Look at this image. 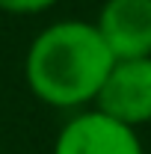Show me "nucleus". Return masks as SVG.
<instances>
[{
	"label": "nucleus",
	"mask_w": 151,
	"mask_h": 154,
	"mask_svg": "<svg viewBox=\"0 0 151 154\" xmlns=\"http://www.w3.org/2000/svg\"><path fill=\"white\" fill-rule=\"evenodd\" d=\"M54 154H145L136 128L116 122L101 110L77 113L62 125Z\"/></svg>",
	"instance_id": "3"
},
{
	"label": "nucleus",
	"mask_w": 151,
	"mask_h": 154,
	"mask_svg": "<svg viewBox=\"0 0 151 154\" xmlns=\"http://www.w3.org/2000/svg\"><path fill=\"white\" fill-rule=\"evenodd\" d=\"M57 0H0V9L3 12H12V15H36L51 9Z\"/></svg>",
	"instance_id": "5"
},
{
	"label": "nucleus",
	"mask_w": 151,
	"mask_h": 154,
	"mask_svg": "<svg viewBox=\"0 0 151 154\" xmlns=\"http://www.w3.org/2000/svg\"><path fill=\"white\" fill-rule=\"evenodd\" d=\"M95 104V110L128 128L151 122V57L113 62Z\"/></svg>",
	"instance_id": "2"
},
{
	"label": "nucleus",
	"mask_w": 151,
	"mask_h": 154,
	"mask_svg": "<svg viewBox=\"0 0 151 154\" xmlns=\"http://www.w3.org/2000/svg\"><path fill=\"white\" fill-rule=\"evenodd\" d=\"M113 62L95 24L57 21L30 42L24 74L33 95L45 104L83 107L98 98Z\"/></svg>",
	"instance_id": "1"
},
{
	"label": "nucleus",
	"mask_w": 151,
	"mask_h": 154,
	"mask_svg": "<svg viewBox=\"0 0 151 154\" xmlns=\"http://www.w3.org/2000/svg\"><path fill=\"white\" fill-rule=\"evenodd\" d=\"M95 27L116 62L151 57V0H107Z\"/></svg>",
	"instance_id": "4"
}]
</instances>
